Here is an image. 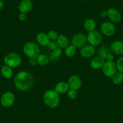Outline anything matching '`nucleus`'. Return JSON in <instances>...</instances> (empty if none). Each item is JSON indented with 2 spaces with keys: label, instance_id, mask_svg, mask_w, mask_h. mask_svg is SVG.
I'll return each mask as SVG.
<instances>
[{
  "label": "nucleus",
  "instance_id": "21",
  "mask_svg": "<svg viewBox=\"0 0 123 123\" xmlns=\"http://www.w3.org/2000/svg\"><path fill=\"white\" fill-rule=\"evenodd\" d=\"M37 64L40 66H46L49 62V58L45 54H39V55L36 58Z\"/></svg>",
  "mask_w": 123,
  "mask_h": 123
},
{
  "label": "nucleus",
  "instance_id": "10",
  "mask_svg": "<svg viewBox=\"0 0 123 123\" xmlns=\"http://www.w3.org/2000/svg\"><path fill=\"white\" fill-rule=\"evenodd\" d=\"M96 49L95 47L91 45H85L83 47L80 48V55L83 58L89 59L94 56L95 54Z\"/></svg>",
  "mask_w": 123,
  "mask_h": 123
},
{
  "label": "nucleus",
  "instance_id": "27",
  "mask_svg": "<svg viewBox=\"0 0 123 123\" xmlns=\"http://www.w3.org/2000/svg\"><path fill=\"white\" fill-rule=\"evenodd\" d=\"M117 71L123 74V57H119L116 62Z\"/></svg>",
  "mask_w": 123,
  "mask_h": 123
},
{
  "label": "nucleus",
  "instance_id": "17",
  "mask_svg": "<svg viewBox=\"0 0 123 123\" xmlns=\"http://www.w3.org/2000/svg\"><path fill=\"white\" fill-rule=\"evenodd\" d=\"M36 42L40 45L43 47H47L51 42L47 33L45 32H40L36 36Z\"/></svg>",
  "mask_w": 123,
  "mask_h": 123
},
{
  "label": "nucleus",
  "instance_id": "30",
  "mask_svg": "<svg viewBox=\"0 0 123 123\" xmlns=\"http://www.w3.org/2000/svg\"><path fill=\"white\" fill-rule=\"evenodd\" d=\"M27 13L20 12V13L18 15V19L20 21H24L27 19Z\"/></svg>",
  "mask_w": 123,
  "mask_h": 123
},
{
  "label": "nucleus",
  "instance_id": "15",
  "mask_svg": "<svg viewBox=\"0 0 123 123\" xmlns=\"http://www.w3.org/2000/svg\"><path fill=\"white\" fill-rule=\"evenodd\" d=\"M105 63V60L100 56L94 57L90 62V67L94 70L101 69Z\"/></svg>",
  "mask_w": 123,
  "mask_h": 123
},
{
  "label": "nucleus",
  "instance_id": "8",
  "mask_svg": "<svg viewBox=\"0 0 123 123\" xmlns=\"http://www.w3.org/2000/svg\"><path fill=\"white\" fill-rule=\"evenodd\" d=\"M16 98L13 93L12 92H6L1 95L0 103L4 107H10L15 104Z\"/></svg>",
  "mask_w": 123,
  "mask_h": 123
},
{
  "label": "nucleus",
  "instance_id": "12",
  "mask_svg": "<svg viewBox=\"0 0 123 123\" xmlns=\"http://www.w3.org/2000/svg\"><path fill=\"white\" fill-rule=\"evenodd\" d=\"M107 11V18L113 23H118L121 19L120 12L117 9L113 7L109 8Z\"/></svg>",
  "mask_w": 123,
  "mask_h": 123
},
{
  "label": "nucleus",
  "instance_id": "28",
  "mask_svg": "<svg viewBox=\"0 0 123 123\" xmlns=\"http://www.w3.org/2000/svg\"><path fill=\"white\" fill-rule=\"evenodd\" d=\"M62 49L58 47L56 49L52 51H53L52 52V56L54 58H55V59H57V58L60 57L62 54Z\"/></svg>",
  "mask_w": 123,
  "mask_h": 123
},
{
  "label": "nucleus",
  "instance_id": "5",
  "mask_svg": "<svg viewBox=\"0 0 123 123\" xmlns=\"http://www.w3.org/2000/svg\"><path fill=\"white\" fill-rule=\"evenodd\" d=\"M86 37L89 44L95 47L101 44L103 41V35L100 31L96 30L88 32L86 35Z\"/></svg>",
  "mask_w": 123,
  "mask_h": 123
},
{
  "label": "nucleus",
  "instance_id": "35",
  "mask_svg": "<svg viewBox=\"0 0 123 123\" xmlns=\"http://www.w3.org/2000/svg\"><path fill=\"white\" fill-rule=\"evenodd\" d=\"M79 1H86V0H79Z\"/></svg>",
  "mask_w": 123,
  "mask_h": 123
},
{
  "label": "nucleus",
  "instance_id": "22",
  "mask_svg": "<svg viewBox=\"0 0 123 123\" xmlns=\"http://www.w3.org/2000/svg\"><path fill=\"white\" fill-rule=\"evenodd\" d=\"M65 54L68 57H73L76 54L77 48L73 45H69L67 48L65 49Z\"/></svg>",
  "mask_w": 123,
  "mask_h": 123
},
{
  "label": "nucleus",
  "instance_id": "25",
  "mask_svg": "<svg viewBox=\"0 0 123 123\" xmlns=\"http://www.w3.org/2000/svg\"><path fill=\"white\" fill-rule=\"evenodd\" d=\"M47 35H48V37L50 39L51 41H56L58 37H59V35H58L57 32L56 31L53 30H49L48 33H47Z\"/></svg>",
  "mask_w": 123,
  "mask_h": 123
},
{
  "label": "nucleus",
  "instance_id": "34",
  "mask_svg": "<svg viewBox=\"0 0 123 123\" xmlns=\"http://www.w3.org/2000/svg\"><path fill=\"white\" fill-rule=\"evenodd\" d=\"M4 8V3L2 0H0V12Z\"/></svg>",
  "mask_w": 123,
  "mask_h": 123
},
{
  "label": "nucleus",
  "instance_id": "11",
  "mask_svg": "<svg viewBox=\"0 0 123 123\" xmlns=\"http://www.w3.org/2000/svg\"><path fill=\"white\" fill-rule=\"evenodd\" d=\"M68 84L69 89L78 90L82 86V80L81 78L77 75H72L68 80Z\"/></svg>",
  "mask_w": 123,
  "mask_h": 123
},
{
  "label": "nucleus",
  "instance_id": "14",
  "mask_svg": "<svg viewBox=\"0 0 123 123\" xmlns=\"http://www.w3.org/2000/svg\"><path fill=\"white\" fill-rule=\"evenodd\" d=\"M33 4L31 0H22L18 5V10L20 12L28 13L32 10Z\"/></svg>",
  "mask_w": 123,
  "mask_h": 123
},
{
  "label": "nucleus",
  "instance_id": "6",
  "mask_svg": "<svg viewBox=\"0 0 123 123\" xmlns=\"http://www.w3.org/2000/svg\"><path fill=\"white\" fill-rule=\"evenodd\" d=\"M100 33L107 37L112 36L115 33L116 27L114 24L109 21H105L101 24L100 27Z\"/></svg>",
  "mask_w": 123,
  "mask_h": 123
},
{
  "label": "nucleus",
  "instance_id": "23",
  "mask_svg": "<svg viewBox=\"0 0 123 123\" xmlns=\"http://www.w3.org/2000/svg\"><path fill=\"white\" fill-rule=\"evenodd\" d=\"M112 79V82L114 85H120L123 81V74L120 72H117Z\"/></svg>",
  "mask_w": 123,
  "mask_h": 123
},
{
  "label": "nucleus",
  "instance_id": "26",
  "mask_svg": "<svg viewBox=\"0 0 123 123\" xmlns=\"http://www.w3.org/2000/svg\"><path fill=\"white\" fill-rule=\"evenodd\" d=\"M67 94L68 97L71 100H75L78 96L77 90L72 89H69V90L68 91Z\"/></svg>",
  "mask_w": 123,
  "mask_h": 123
},
{
  "label": "nucleus",
  "instance_id": "1",
  "mask_svg": "<svg viewBox=\"0 0 123 123\" xmlns=\"http://www.w3.org/2000/svg\"><path fill=\"white\" fill-rule=\"evenodd\" d=\"M14 85L18 90L26 92L33 87L34 79L32 74L27 71H21L14 77Z\"/></svg>",
  "mask_w": 123,
  "mask_h": 123
},
{
  "label": "nucleus",
  "instance_id": "18",
  "mask_svg": "<svg viewBox=\"0 0 123 123\" xmlns=\"http://www.w3.org/2000/svg\"><path fill=\"white\" fill-rule=\"evenodd\" d=\"M58 46L61 49H65L69 45V40L65 35H59L56 41Z\"/></svg>",
  "mask_w": 123,
  "mask_h": 123
},
{
  "label": "nucleus",
  "instance_id": "16",
  "mask_svg": "<svg viewBox=\"0 0 123 123\" xmlns=\"http://www.w3.org/2000/svg\"><path fill=\"white\" fill-rule=\"evenodd\" d=\"M54 91L59 94H67L69 90V85L68 82L64 81H62L57 83L54 87Z\"/></svg>",
  "mask_w": 123,
  "mask_h": 123
},
{
  "label": "nucleus",
  "instance_id": "29",
  "mask_svg": "<svg viewBox=\"0 0 123 123\" xmlns=\"http://www.w3.org/2000/svg\"><path fill=\"white\" fill-rule=\"evenodd\" d=\"M47 47H48V48L49 49H50V50L51 51H53L54 49H56L57 48H58L59 46H58V44L57 43L56 41H51V42L49 43V44L48 45Z\"/></svg>",
  "mask_w": 123,
  "mask_h": 123
},
{
  "label": "nucleus",
  "instance_id": "33",
  "mask_svg": "<svg viewBox=\"0 0 123 123\" xmlns=\"http://www.w3.org/2000/svg\"><path fill=\"white\" fill-rule=\"evenodd\" d=\"M113 59L114 57H113V54L111 53L107 55L106 59H105V61H113Z\"/></svg>",
  "mask_w": 123,
  "mask_h": 123
},
{
  "label": "nucleus",
  "instance_id": "7",
  "mask_svg": "<svg viewBox=\"0 0 123 123\" xmlns=\"http://www.w3.org/2000/svg\"><path fill=\"white\" fill-rule=\"evenodd\" d=\"M101 69L105 76L112 78L117 72L116 62L114 61H105V64L103 66Z\"/></svg>",
  "mask_w": 123,
  "mask_h": 123
},
{
  "label": "nucleus",
  "instance_id": "24",
  "mask_svg": "<svg viewBox=\"0 0 123 123\" xmlns=\"http://www.w3.org/2000/svg\"><path fill=\"white\" fill-rule=\"evenodd\" d=\"M111 49H110V48H109L107 46H101L98 50L99 56L103 58L105 60L106 57H107V55L111 53Z\"/></svg>",
  "mask_w": 123,
  "mask_h": 123
},
{
  "label": "nucleus",
  "instance_id": "20",
  "mask_svg": "<svg viewBox=\"0 0 123 123\" xmlns=\"http://www.w3.org/2000/svg\"><path fill=\"white\" fill-rule=\"evenodd\" d=\"M83 27L85 30L89 32V31L95 30V28H96V22L92 19L87 18L85 19V21H84Z\"/></svg>",
  "mask_w": 123,
  "mask_h": 123
},
{
  "label": "nucleus",
  "instance_id": "9",
  "mask_svg": "<svg viewBox=\"0 0 123 123\" xmlns=\"http://www.w3.org/2000/svg\"><path fill=\"white\" fill-rule=\"evenodd\" d=\"M87 42L86 35L82 33H78L75 34L72 37L71 44L77 48H81L85 45Z\"/></svg>",
  "mask_w": 123,
  "mask_h": 123
},
{
  "label": "nucleus",
  "instance_id": "13",
  "mask_svg": "<svg viewBox=\"0 0 123 123\" xmlns=\"http://www.w3.org/2000/svg\"><path fill=\"white\" fill-rule=\"evenodd\" d=\"M110 49L117 55L123 54V41L119 40L113 41L110 45Z\"/></svg>",
  "mask_w": 123,
  "mask_h": 123
},
{
  "label": "nucleus",
  "instance_id": "2",
  "mask_svg": "<svg viewBox=\"0 0 123 123\" xmlns=\"http://www.w3.org/2000/svg\"><path fill=\"white\" fill-rule=\"evenodd\" d=\"M43 101L48 107L55 109L60 104V96L54 89H48L43 94Z\"/></svg>",
  "mask_w": 123,
  "mask_h": 123
},
{
  "label": "nucleus",
  "instance_id": "36",
  "mask_svg": "<svg viewBox=\"0 0 123 123\" xmlns=\"http://www.w3.org/2000/svg\"><path fill=\"white\" fill-rule=\"evenodd\" d=\"M43 1H48V0H43Z\"/></svg>",
  "mask_w": 123,
  "mask_h": 123
},
{
  "label": "nucleus",
  "instance_id": "4",
  "mask_svg": "<svg viewBox=\"0 0 123 123\" xmlns=\"http://www.w3.org/2000/svg\"><path fill=\"white\" fill-rule=\"evenodd\" d=\"M4 65H6L12 68H16L21 65L22 59L18 53L12 52L4 56Z\"/></svg>",
  "mask_w": 123,
  "mask_h": 123
},
{
  "label": "nucleus",
  "instance_id": "3",
  "mask_svg": "<svg viewBox=\"0 0 123 123\" xmlns=\"http://www.w3.org/2000/svg\"><path fill=\"white\" fill-rule=\"evenodd\" d=\"M23 52L25 55L28 58H37L40 54V49L37 43L32 41L25 42L23 46Z\"/></svg>",
  "mask_w": 123,
  "mask_h": 123
},
{
  "label": "nucleus",
  "instance_id": "19",
  "mask_svg": "<svg viewBox=\"0 0 123 123\" xmlns=\"http://www.w3.org/2000/svg\"><path fill=\"white\" fill-rule=\"evenodd\" d=\"M1 74L4 78L6 79H11L13 75V68L6 65H4L1 68Z\"/></svg>",
  "mask_w": 123,
  "mask_h": 123
},
{
  "label": "nucleus",
  "instance_id": "32",
  "mask_svg": "<svg viewBox=\"0 0 123 123\" xmlns=\"http://www.w3.org/2000/svg\"><path fill=\"white\" fill-rule=\"evenodd\" d=\"M100 16L102 18H105L107 17V11L105 10H101L100 12Z\"/></svg>",
  "mask_w": 123,
  "mask_h": 123
},
{
  "label": "nucleus",
  "instance_id": "31",
  "mask_svg": "<svg viewBox=\"0 0 123 123\" xmlns=\"http://www.w3.org/2000/svg\"><path fill=\"white\" fill-rule=\"evenodd\" d=\"M29 63L31 66L32 67H35L37 64V62L36 58H31V59H29Z\"/></svg>",
  "mask_w": 123,
  "mask_h": 123
}]
</instances>
